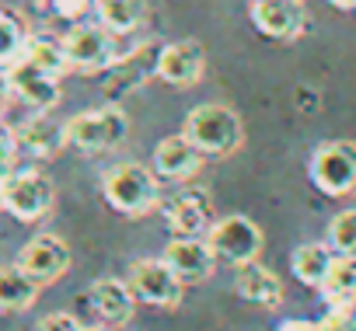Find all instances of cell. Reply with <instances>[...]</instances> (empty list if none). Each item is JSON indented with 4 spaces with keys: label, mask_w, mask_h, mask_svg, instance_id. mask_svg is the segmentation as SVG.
I'll list each match as a JSON object with an SVG mask.
<instances>
[{
    "label": "cell",
    "mask_w": 356,
    "mask_h": 331,
    "mask_svg": "<svg viewBox=\"0 0 356 331\" xmlns=\"http://www.w3.org/2000/svg\"><path fill=\"white\" fill-rule=\"evenodd\" d=\"M102 196L105 203L122 213V217H143L150 213L157 203H161V185H157V175L143 164H115L112 171H105L102 178Z\"/></svg>",
    "instance_id": "cell-1"
},
{
    "label": "cell",
    "mask_w": 356,
    "mask_h": 331,
    "mask_svg": "<svg viewBox=\"0 0 356 331\" xmlns=\"http://www.w3.org/2000/svg\"><path fill=\"white\" fill-rule=\"evenodd\" d=\"M186 139L196 143L203 153L227 157L241 146L245 129H241L238 112H231L227 105H200L186 119Z\"/></svg>",
    "instance_id": "cell-2"
},
{
    "label": "cell",
    "mask_w": 356,
    "mask_h": 331,
    "mask_svg": "<svg viewBox=\"0 0 356 331\" xmlns=\"http://www.w3.org/2000/svg\"><path fill=\"white\" fill-rule=\"evenodd\" d=\"M56 203V185L42 171H11L0 178V206L15 220L35 223L42 220Z\"/></svg>",
    "instance_id": "cell-3"
},
{
    "label": "cell",
    "mask_w": 356,
    "mask_h": 331,
    "mask_svg": "<svg viewBox=\"0 0 356 331\" xmlns=\"http://www.w3.org/2000/svg\"><path fill=\"white\" fill-rule=\"evenodd\" d=\"M311 182L318 192L342 199L356 192V143L349 139H328L311 153Z\"/></svg>",
    "instance_id": "cell-4"
},
{
    "label": "cell",
    "mask_w": 356,
    "mask_h": 331,
    "mask_svg": "<svg viewBox=\"0 0 356 331\" xmlns=\"http://www.w3.org/2000/svg\"><path fill=\"white\" fill-rule=\"evenodd\" d=\"M67 143L84 150V153H98V150H112L119 143H126L129 136V119L119 105H105L98 112H81L74 115L67 126Z\"/></svg>",
    "instance_id": "cell-5"
},
{
    "label": "cell",
    "mask_w": 356,
    "mask_h": 331,
    "mask_svg": "<svg viewBox=\"0 0 356 331\" xmlns=\"http://www.w3.org/2000/svg\"><path fill=\"white\" fill-rule=\"evenodd\" d=\"M207 244H210V251H213L217 262L245 265V262H255L259 258V251H262V230L248 217H224V220H213V227L207 230Z\"/></svg>",
    "instance_id": "cell-6"
},
{
    "label": "cell",
    "mask_w": 356,
    "mask_h": 331,
    "mask_svg": "<svg viewBox=\"0 0 356 331\" xmlns=\"http://www.w3.org/2000/svg\"><path fill=\"white\" fill-rule=\"evenodd\" d=\"M129 289L140 303L150 307H178L182 303V279H178L164 258H140L129 265Z\"/></svg>",
    "instance_id": "cell-7"
},
{
    "label": "cell",
    "mask_w": 356,
    "mask_h": 331,
    "mask_svg": "<svg viewBox=\"0 0 356 331\" xmlns=\"http://www.w3.org/2000/svg\"><path fill=\"white\" fill-rule=\"evenodd\" d=\"M60 42H63L70 70L98 74V70L115 63V39L105 25H74Z\"/></svg>",
    "instance_id": "cell-8"
},
{
    "label": "cell",
    "mask_w": 356,
    "mask_h": 331,
    "mask_svg": "<svg viewBox=\"0 0 356 331\" xmlns=\"http://www.w3.org/2000/svg\"><path fill=\"white\" fill-rule=\"evenodd\" d=\"M164 220H168V230L175 237H207V230L213 227V203L207 192L186 189L175 199H168Z\"/></svg>",
    "instance_id": "cell-9"
},
{
    "label": "cell",
    "mask_w": 356,
    "mask_h": 331,
    "mask_svg": "<svg viewBox=\"0 0 356 331\" xmlns=\"http://www.w3.org/2000/svg\"><path fill=\"white\" fill-rule=\"evenodd\" d=\"M18 265L42 286V282H56L67 269H70V248L63 237L56 234H39L32 237L22 251H18Z\"/></svg>",
    "instance_id": "cell-10"
},
{
    "label": "cell",
    "mask_w": 356,
    "mask_h": 331,
    "mask_svg": "<svg viewBox=\"0 0 356 331\" xmlns=\"http://www.w3.org/2000/svg\"><path fill=\"white\" fill-rule=\"evenodd\" d=\"M8 77H11V91H15L25 105H32L35 112H49V108L60 105V77H53V74L32 67L29 60L11 63V67H8Z\"/></svg>",
    "instance_id": "cell-11"
},
{
    "label": "cell",
    "mask_w": 356,
    "mask_h": 331,
    "mask_svg": "<svg viewBox=\"0 0 356 331\" xmlns=\"http://www.w3.org/2000/svg\"><path fill=\"white\" fill-rule=\"evenodd\" d=\"M164 262L182 282H203L213 275V265H217L207 237H175L164 248Z\"/></svg>",
    "instance_id": "cell-12"
},
{
    "label": "cell",
    "mask_w": 356,
    "mask_h": 331,
    "mask_svg": "<svg viewBox=\"0 0 356 331\" xmlns=\"http://www.w3.org/2000/svg\"><path fill=\"white\" fill-rule=\"evenodd\" d=\"M203 67H207L203 46L193 42V39L171 42V46H164L161 56H157V77H161L164 84H175V87L196 84V80L203 77Z\"/></svg>",
    "instance_id": "cell-13"
},
{
    "label": "cell",
    "mask_w": 356,
    "mask_h": 331,
    "mask_svg": "<svg viewBox=\"0 0 356 331\" xmlns=\"http://www.w3.org/2000/svg\"><path fill=\"white\" fill-rule=\"evenodd\" d=\"M252 25L269 39H297L304 32V8L297 0H252Z\"/></svg>",
    "instance_id": "cell-14"
},
{
    "label": "cell",
    "mask_w": 356,
    "mask_h": 331,
    "mask_svg": "<svg viewBox=\"0 0 356 331\" xmlns=\"http://www.w3.org/2000/svg\"><path fill=\"white\" fill-rule=\"evenodd\" d=\"M203 168V150L196 143L182 136H168L154 146V171L157 178H168V182H186L193 178L196 171Z\"/></svg>",
    "instance_id": "cell-15"
},
{
    "label": "cell",
    "mask_w": 356,
    "mask_h": 331,
    "mask_svg": "<svg viewBox=\"0 0 356 331\" xmlns=\"http://www.w3.org/2000/svg\"><path fill=\"white\" fill-rule=\"evenodd\" d=\"M234 289H238L241 300H248V303H255V307H266V310H273V307L283 303V282H280V275H276L273 269L259 265V262L238 265Z\"/></svg>",
    "instance_id": "cell-16"
},
{
    "label": "cell",
    "mask_w": 356,
    "mask_h": 331,
    "mask_svg": "<svg viewBox=\"0 0 356 331\" xmlns=\"http://www.w3.org/2000/svg\"><path fill=\"white\" fill-rule=\"evenodd\" d=\"M88 300H91V310L105 324H112V328L126 324L133 317V307H136V296H133L129 282H122V279H98V282H91Z\"/></svg>",
    "instance_id": "cell-17"
},
{
    "label": "cell",
    "mask_w": 356,
    "mask_h": 331,
    "mask_svg": "<svg viewBox=\"0 0 356 331\" xmlns=\"http://www.w3.org/2000/svg\"><path fill=\"white\" fill-rule=\"evenodd\" d=\"M15 139L35 157H53L67 146V129L60 122H53L46 112H35L15 129Z\"/></svg>",
    "instance_id": "cell-18"
},
{
    "label": "cell",
    "mask_w": 356,
    "mask_h": 331,
    "mask_svg": "<svg viewBox=\"0 0 356 331\" xmlns=\"http://www.w3.org/2000/svg\"><path fill=\"white\" fill-rule=\"evenodd\" d=\"M318 289H321V300L328 310H356V258L335 255V262Z\"/></svg>",
    "instance_id": "cell-19"
},
{
    "label": "cell",
    "mask_w": 356,
    "mask_h": 331,
    "mask_svg": "<svg viewBox=\"0 0 356 331\" xmlns=\"http://www.w3.org/2000/svg\"><path fill=\"white\" fill-rule=\"evenodd\" d=\"M35 296H39V282L22 265H0V310L22 314L35 303Z\"/></svg>",
    "instance_id": "cell-20"
},
{
    "label": "cell",
    "mask_w": 356,
    "mask_h": 331,
    "mask_svg": "<svg viewBox=\"0 0 356 331\" xmlns=\"http://www.w3.org/2000/svg\"><path fill=\"white\" fill-rule=\"evenodd\" d=\"M332 262H335V251H332L328 244H321V241L300 244V248L290 255V269H293L297 282H304V286H314V289L325 282V275H328Z\"/></svg>",
    "instance_id": "cell-21"
},
{
    "label": "cell",
    "mask_w": 356,
    "mask_h": 331,
    "mask_svg": "<svg viewBox=\"0 0 356 331\" xmlns=\"http://www.w3.org/2000/svg\"><path fill=\"white\" fill-rule=\"evenodd\" d=\"M22 60H29L32 67H39V70L53 74V77H63L70 70L67 53H63V42L56 35H25Z\"/></svg>",
    "instance_id": "cell-22"
},
{
    "label": "cell",
    "mask_w": 356,
    "mask_h": 331,
    "mask_svg": "<svg viewBox=\"0 0 356 331\" xmlns=\"http://www.w3.org/2000/svg\"><path fill=\"white\" fill-rule=\"evenodd\" d=\"M95 15L112 35H122L140 25L143 0H95Z\"/></svg>",
    "instance_id": "cell-23"
},
{
    "label": "cell",
    "mask_w": 356,
    "mask_h": 331,
    "mask_svg": "<svg viewBox=\"0 0 356 331\" xmlns=\"http://www.w3.org/2000/svg\"><path fill=\"white\" fill-rule=\"evenodd\" d=\"M325 244L339 255V258H356V210H342L332 217Z\"/></svg>",
    "instance_id": "cell-24"
},
{
    "label": "cell",
    "mask_w": 356,
    "mask_h": 331,
    "mask_svg": "<svg viewBox=\"0 0 356 331\" xmlns=\"http://www.w3.org/2000/svg\"><path fill=\"white\" fill-rule=\"evenodd\" d=\"M22 49H25V28L15 15L0 11V67H11L22 60Z\"/></svg>",
    "instance_id": "cell-25"
},
{
    "label": "cell",
    "mask_w": 356,
    "mask_h": 331,
    "mask_svg": "<svg viewBox=\"0 0 356 331\" xmlns=\"http://www.w3.org/2000/svg\"><path fill=\"white\" fill-rule=\"evenodd\" d=\"M15 146H18L15 129H8L4 122H0V178L11 175V168H15Z\"/></svg>",
    "instance_id": "cell-26"
},
{
    "label": "cell",
    "mask_w": 356,
    "mask_h": 331,
    "mask_svg": "<svg viewBox=\"0 0 356 331\" xmlns=\"http://www.w3.org/2000/svg\"><path fill=\"white\" fill-rule=\"evenodd\" d=\"M318 331H356V310H328L318 321Z\"/></svg>",
    "instance_id": "cell-27"
},
{
    "label": "cell",
    "mask_w": 356,
    "mask_h": 331,
    "mask_svg": "<svg viewBox=\"0 0 356 331\" xmlns=\"http://www.w3.org/2000/svg\"><path fill=\"white\" fill-rule=\"evenodd\" d=\"M39 331H81V321L74 317V314H46L42 321H39Z\"/></svg>",
    "instance_id": "cell-28"
},
{
    "label": "cell",
    "mask_w": 356,
    "mask_h": 331,
    "mask_svg": "<svg viewBox=\"0 0 356 331\" xmlns=\"http://www.w3.org/2000/svg\"><path fill=\"white\" fill-rule=\"evenodd\" d=\"M53 4H56V11H60L63 18H81V15L88 11L91 0H53Z\"/></svg>",
    "instance_id": "cell-29"
},
{
    "label": "cell",
    "mask_w": 356,
    "mask_h": 331,
    "mask_svg": "<svg viewBox=\"0 0 356 331\" xmlns=\"http://www.w3.org/2000/svg\"><path fill=\"white\" fill-rule=\"evenodd\" d=\"M280 331H318V321H304V317H290L280 324Z\"/></svg>",
    "instance_id": "cell-30"
},
{
    "label": "cell",
    "mask_w": 356,
    "mask_h": 331,
    "mask_svg": "<svg viewBox=\"0 0 356 331\" xmlns=\"http://www.w3.org/2000/svg\"><path fill=\"white\" fill-rule=\"evenodd\" d=\"M11 94H15V91H11V77H8V70H4V67H0V108H4V105L11 101Z\"/></svg>",
    "instance_id": "cell-31"
},
{
    "label": "cell",
    "mask_w": 356,
    "mask_h": 331,
    "mask_svg": "<svg viewBox=\"0 0 356 331\" xmlns=\"http://www.w3.org/2000/svg\"><path fill=\"white\" fill-rule=\"evenodd\" d=\"M328 4H335L339 11H356V0H328Z\"/></svg>",
    "instance_id": "cell-32"
},
{
    "label": "cell",
    "mask_w": 356,
    "mask_h": 331,
    "mask_svg": "<svg viewBox=\"0 0 356 331\" xmlns=\"http://www.w3.org/2000/svg\"><path fill=\"white\" fill-rule=\"evenodd\" d=\"M81 331H108V328H105V324H91V328H84V324H81Z\"/></svg>",
    "instance_id": "cell-33"
}]
</instances>
